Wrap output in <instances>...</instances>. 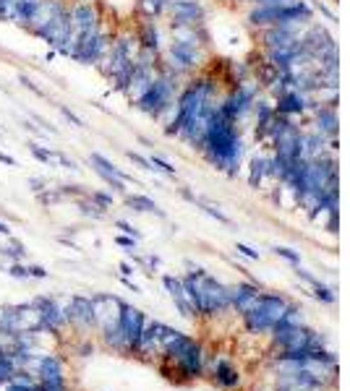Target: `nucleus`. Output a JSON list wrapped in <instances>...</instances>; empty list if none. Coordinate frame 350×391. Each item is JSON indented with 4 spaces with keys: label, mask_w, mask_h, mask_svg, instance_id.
Returning <instances> with one entry per match:
<instances>
[{
    "label": "nucleus",
    "mask_w": 350,
    "mask_h": 391,
    "mask_svg": "<svg viewBox=\"0 0 350 391\" xmlns=\"http://www.w3.org/2000/svg\"><path fill=\"white\" fill-rule=\"evenodd\" d=\"M37 381L40 383H58L66 381V366L55 355H40L37 363Z\"/></svg>",
    "instance_id": "nucleus-19"
},
{
    "label": "nucleus",
    "mask_w": 350,
    "mask_h": 391,
    "mask_svg": "<svg viewBox=\"0 0 350 391\" xmlns=\"http://www.w3.org/2000/svg\"><path fill=\"white\" fill-rule=\"evenodd\" d=\"M40 3H42V0H13V8H11V24L26 29L29 21H32V16H35V11L40 8Z\"/></svg>",
    "instance_id": "nucleus-20"
},
{
    "label": "nucleus",
    "mask_w": 350,
    "mask_h": 391,
    "mask_svg": "<svg viewBox=\"0 0 350 391\" xmlns=\"http://www.w3.org/2000/svg\"><path fill=\"white\" fill-rule=\"evenodd\" d=\"M40 311V323H42V332L47 334H58L69 318H66V306L60 303V300L50 298V295H40V298L32 300Z\"/></svg>",
    "instance_id": "nucleus-10"
},
{
    "label": "nucleus",
    "mask_w": 350,
    "mask_h": 391,
    "mask_svg": "<svg viewBox=\"0 0 350 391\" xmlns=\"http://www.w3.org/2000/svg\"><path fill=\"white\" fill-rule=\"evenodd\" d=\"M311 289H314V298L322 300V303H327V306H332L334 300H337V295H334L332 289L327 287V284H322V282L316 279L314 284H311Z\"/></svg>",
    "instance_id": "nucleus-29"
},
{
    "label": "nucleus",
    "mask_w": 350,
    "mask_h": 391,
    "mask_svg": "<svg viewBox=\"0 0 350 391\" xmlns=\"http://www.w3.org/2000/svg\"><path fill=\"white\" fill-rule=\"evenodd\" d=\"M126 206L134 209V212H141V214H157V217H165V212L160 206L154 204L149 196L144 193H129L126 196Z\"/></svg>",
    "instance_id": "nucleus-23"
},
{
    "label": "nucleus",
    "mask_w": 350,
    "mask_h": 391,
    "mask_svg": "<svg viewBox=\"0 0 350 391\" xmlns=\"http://www.w3.org/2000/svg\"><path fill=\"white\" fill-rule=\"evenodd\" d=\"M13 373H16L13 360H11L8 352H3V355H0V386H3V383H8L11 378H13Z\"/></svg>",
    "instance_id": "nucleus-28"
},
{
    "label": "nucleus",
    "mask_w": 350,
    "mask_h": 391,
    "mask_svg": "<svg viewBox=\"0 0 350 391\" xmlns=\"http://www.w3.org/2000/svg\"><path fill=\"white\" fill-rule=\"evenodd\" d=\"M8 274L13 277V279H29V266H24L21 261L8 264Z\"/></svg>",
    "instance_id": "nucleus-37"
},
{
    "label": "nucleus",
    "mask_w": 350,
    "mask_h": 391,
    "mask_svg": "<svg viewBox=\"0 0 350 391\" xmlns=\"http://www.w3.org/2000/svg\"><path fill=\"white\" fill-rule=\"evenodd\" d=\"M274 253L280 255V258H285V261H291V264L301 266V253H296L293 248H274Z\"/></svg>",
    "instance_id": "nucleus-38"
},
{
    "label": "nucleus",
    "mask_w": 350,
    "mask_h": 391,
    "mask_svg": "<svg viewBox=\"0 0 350 391\" xmlns=\"http://www.w3.org/2000/svg\"><path fill=\"white\" fill-rule=\"evenodd\" d=\"M86 196H89V198H92V201L100 206V209H105V212H107V209L112 206V196L105 193V191H86Z\"/></svg>",
    "instance_id": "nucleus-34"
},
{
    "label": "nucleus",
    "mask_w": 350,
    "mask_h": 391,
    "mask_svg": "<svg viewBox=\"0 0 350 391\" xmlns=\"http://www.w3.org/2000/svg\"><path fill=\"white\" fill-rule=\"evenodd\" d=\"M21 126H24V131H29V133H32V136H40V138H42V128H40V126H35V123H32V120H21Z\"/></svg>",
    "instance_id": "nucleus-45"
},
{
    "label": "nucleus",
    "mask_w": 350,
    "mask_h": 391,
    "mask_svg": "<svg viewBox=\"0 0 350 391\" xmlns=\"http://www.w3.org/2000/svg\"><path fill=\"white\" fill-rule=\"evenodd\" d=\"M288 300L280 298V295H272V292H262L257 300V306L251 308L248 313H243V321H246L248 332L262 334V332H272V326L282 321V315L288 311Z\"/></svg>",
    "instance_id": "nucleus-4"
},
{
    "label": "nucleus",
    "mask_w": 350,
    "mask_h": 391,
    "mask_svg": "<svg viewBox=\"0 0 350 391\" xmlns=\"http://www.w3.org/2000/svg\"><path fill=\"white\" fill-rule=\"evenodd\" d=\"M311 107V97L298 89H288L282 92L280 97H274V110L285 115V118H293V115H303V112Z\"/></svg>",
    "instance_id": "nucleus-14"
},
{
    "label": "nucleus",
    "mask_w": 350,
    "mask_h": 391,
    "mask_svg": "<svg viewBox=\"0 0 350 391\" xmlns=\"http://www.w3.org/2000/svg\"><path fill=\"white\" fill-rule=\"evenodd\" d=\"M35 196H37V201H40L42 206H55L58 201H63L55 188H42V191H40V193H35Z\"/></svg>",
    "instance_id": "nucleus-33"
},
{
    "label": "nucleus",
    "mask_w": 350,
    "mask_h": 391,
    "mask_svg": "<svg viewBox=\"0 0 350 391\" xmlns=\"http://www.w3.org/2000/svg\"><path fill=\"white\" fill-rule=\"evenodd\" d=\"M118 326H120V332H123V339H126L129 352H136L139 342H141V332H144V326H146V315L141 313L136 306L123 303V306H120V315H118Z\"/></svg>",
    "instance_id": "nucleus-9"
},
{
    "label": "nucleus",
    "mask_w": 350,
    "mask_h": 391,
    "mask_svg": "<svg viewBox=\"0 0 350 391\" xmlns=\"http://www.w3.org/2000/svg\"><path fill=\"white\" fill-rule=\"evenodd\" d=\"M134 35H136V40H139V47L163 52V32H160V26H157V18L141 16V21H139L136 29H134Z\"/></svg>",
    "instance_id": "nucleus-18"
},
{
    "label": "nucleus",
    "mask_w": 350,
    "mask_h": 391,
    "mask_svg": "<svg viewBox=\"0 0 350 391\" xmlns=\"http://www.w3.org/2000/svg\"><path fill=\"white\" fill-rule=\"evenodd\" d=\"M29 152H32V157H35L37 162H42V164H50L52 162V149L50 146H45V144H40V141H35V138H32V141H29Z\"/></svg>",
    "instance_id": "nucleus-27"
},
{
    "label": "nucleus",
    "mask_w": 350,
    "mask_h": 391,
    "mask_svg": "<svg viewBox=\"0 0 350 391\" xmlns=\"http://www.w3.org/2000/svg\"><path fill=\"white\" fill-rule=\"evenodd\" d=\"M0 235H3V238H11V235H13V232H11V227L6 224V222H0Z\"/></svg>",
    "instance_id": "nucleus-49"
},
{
    "label": "nucleus",
    "mask_w": 350,
    "mask_h": 391,
    "mask_svg": "<svg viewBox=\"0 0 350 391\" xmlns=\"http://www.w3.org/2000/svg\"><path fill=\"white\" fill-rule=\"evenodd\" d=\"M257 97H259V84H254V81H240V84L233 86L231 94H225L220 100V112L228 120H233V123H240L251 112Z\"/></svg>",
    "instance_id": "nucleus-6"
},
{
    "label": "nucleus",
    "mask_w": 350,
    "mask_h": 391,
    "mask_svg": "<svg viewBox=\"0 0 350 391\" xmlns=\"http://www.w3.org/2000/svg\"><path fill=\"white\" fill-rule=\"evenodd\" d=\"M0 162H3V164H8V167H16L18 164L16 157H11V154H6V152H0Z\"/></svg>",
    "instance_id": "nucleus-47"
},
{
    "label": "nucleus",
    "mask_w": 350,
    "mask_h": 391,
    "mask_svg": "<svg viewBox=\"0 0 350 391\" xmlns=\"http://www.w3.org/2000/svg\"><path fill=\"white\" fill-rule=\"evenodd\" d=\"M66 318H69L71 326L76 329H92L97 326V318H94V306H92V298L86 295H74L66 306Z\"/></svg>",
    "instance_id": "nucleus-13"
},
{
    "label": "nucleus",
    "mask_w": 350,
    "mask_h": 391,
    "mask_svg": "<svg viewBox=\"0 0 350 391\" xmlns=\"http://www.w3.org/2000/svg\"><path fill=\"white\" fill-rule=\"evenodd\" d=\"M112 35H115V32L103 24L100 29H94V32L81 37V40L74 44V50H71L69 58L74 60V63H78V66H97V63L105 58L107 47H110Z\"/></svg>",
    "instance_id": "nucleus-5"
},
{
    "label": "nucleus",
    "mask_w": 350,
    "mask_h": 391,
    "mask_svg": "<svg viewBox=\"0 0 350 391\" xmlns=\"http://www.w3.org/2000/svg\"><path fill=\"white\" fill-rule=\"evenodd\" d=\"M149 162H152V170L154 172H163V175H168V178H175V167H173L168 160H163L160 154H152V157H149Z\"/></svg>",
    "instance_id": "nucleus-30"
},
{
    "label": "nucleus",
    "mask_w": 350,
    "mask_h": 391,
    "mask_svg": "<svg viewBox=\"0 0 350 391\" xmlns=\"http://www.w3.org/2000/svg\"><path fill=\"white\" fill-rule=\"evenodd\" d=\"M228 295H231V308H235V311L243 315L257 306L262 289H259L257 284H248V282H243V284H231V287H228Z\"/></svg>",
    "instance_id": "nucleus-17"
},
{
    "label": "nucleus",
    "mask_w": 350,
    "mask_h": 391,
    "mask_svg": "<svg viewBox=\"0 0 350 391\" xmlns=\"http://www.w3.org/2000/svg\"><path fill=\"white\" fill-rule=\"evenodd\" d=\"M0 334L3 337H16L18 329V306H0Z\"/></svg>",
    "instance_id": "nucleus-22"
},
{
    "label": "nucleus",
    "mask_w": 350,
    "mask_h": 391,
    "mask_svg": "<svg viewBox=\"0 0 350 391\" xmlns=\"http://www.w3.org/2000/svg\"><path fill=\"white\" fill-rule=\"evenodd\" d=\"M264 178H272V172H269V157H254L248 183H251V188H259L264 183Z\"/></svg>",
    "instance_id": "nucleus-24"
},
{
    "label": "nucleus",
    "mask_w": 350,
    "mask_h": 391,
    "mask_svg": "<svg viewBox=\"0 0 350 391\" xmlns=\"http://www.w3.org/2000/svg\"><path fill=\"white\" fill-rule=\"evenodd\" d=\"M194 204H197V206H202V209H204V212L209 214V217H214V219H217V222H222V224H233V222H231V217H225V214H222L220 209H217V206H214V204H209V201H202V198H199V196H197V201H194Z\"/></svg>",
    "instance_id": "nucleus-31"
},
{
    "label": "nucleus",
    "mask_w": 350,
    "mask_h": 391,
    "mask_svg": "<svg viewBox=\"0 0 350 391\" xmlns=\"http://www.w3.org/2000/svg\"><path fill=\"white\" fill-rule=\"evenodd\" d=\"M115 227H118L120 232H123V235H129V238H141V235H139V230L136 227H134V224H129V222H123V219H118L115 222Z\"/></svg>",
    "instance_id": "nucleus-42"
},
{
    "label": "nucleus",
    "mask_w": 350,
    "mask_h": 391,
    "mask_svg": "<svg viewBox=\"0 0 350 391\" xmlns=\"http://www.w3.org/2000/svg\"><path fill=\"white\" fill-rule=\"evenodd\" d=\"M212 375H214V381L220 383V386H225V389H233V386H238V381H240L238 371H235L225 357H217L212 363Z\"/></svg>",
    "instance_id": "nucleus-21"
},
{
    "label": "nucleus",
    "mask_w": 350,
    "mask_h": 391,
    "mask_svg": "<svg viewBox=\"0 0 350 391\" xmlns=\"http://www.w3.org/2000/svg\"><path fill=\"white\" fill-rule=\"evenodd\" d=\"M52 162H58L60 167H66V170H78L76 162L71 160L69 154H63V152H52Z\"/></svg>",
    "instance_id": "nucleus-36"
},
{
    "label": "nucleus",
    "mask_w": 350,
    "mask_h": 391,
    "mask_svg": "<svg viewBox=\"0 0 350 391\" xmlns=\"http://www.w3.org/2000/svg\"><path fill=\"white\" fill-rule=\"evenodd\" d=\"M58 110H60V115H63V118L69 120V123H71V126H74V128H84V126H86L84 120L78 118V115H76V112H74V110H71V107H66V104H60Z\"/></svg>",
    "instance_id": "nucleus-35"
},
{
    "label": "nucleus",
    "mask_w": 350,
    "mask_h": 391,
    "mask_svg": "<svg viewBox=\"0 0 350 391\" xmlns=\"http://www.w3.org/2000/svg\"><path fill=\"white\" fill-rule=\"evenodd\" d=\"M55 191H58L60 198H81V196H86L84 186H71V183H63V186H58Z\"/></svg>",
    "instance_id": "nucleus-32"
},
{
    "label": "nucleus",
    "mask_w": 350,
    "mask_h": 391,
    "mask_svg": "<svg viewBox=\"0 0 350 391\" xmlns=\"http://www.w3.org/2000/svg\"><path fill=\"white\" fill-rule=\"evenodd\" d=\"M115 243H118L120 248H126L129 253H134V251H136V243H139V240H136V238H129V235H123V232H120L118 238H115Z\"/></svg>",
    "instance_id": "nucleus-41"
},
{
    "label": "nucleus",
    "mask_w": 350,
    "mask_h": 391,
    "mask_svg": "<svg viewBox=\"0 0 350 391\" xmlns=\"http://www.w3.org/2000/svg\"><path fill=\"white\" fill-rule=\"evenodd\" d=\"M272 334H274V344L280 349H311L325 344V337L316 334L314 329H308L306 323H298V326L277 323V326H272Z\"/></svg>",
    "instance_id": "nucleus-7"
},
{
    "label": "nucleus",
    "mask_w": 350,
    "mask_h": 391,
    "mask_svg": "<svg viewBox=\"0 0 350 391\" xmlns=\"http://www.w3.org/2000/svg\"><path fill=\"white\" fill-rule=\"evenodd\" d=\"M89 164H92V170L97 172L115 193H126V183H131V175H126V172L120 170V167H115L107 157H103V154H97V152L89 154Z\"/></svg>",
    "instance_id": "nucleus-11"
},
{
    "label": "nucleus",
    "mask_w": 350,
    "mask_h": 391,
    "mask_svg": "<svg viewBox=\"0 0 350 391\" xmlns=\"http://www.w3.org/2000/svg\"><path fill=\"white\" fill-rule=\"evenodd\" d=\"M240 255H246V258H251V261H259V251H254V248L243 246V243H238V248H235Z\"/></svg>",
    "instance_id": "nucleus-44"
},
{
    "label": "nucleus",
    "mask_w": 350,
    "mask_h": 391,
    "mask_svg": "<svg viewBox=\"0 0 350 391\" xmlns=\"http://www.w3.org/2000/svg\"><path fill=\"white\" fill-rule=\"evenodd\" d=\"M298 37H301V32H296V29H285V26H267V29H262V44H264V52L296 47V44H298Z\"/></svg>",
    "instance_id": "nucleus-15"
},
{
    "label": "nucleus",
    "mask_w": 350,
    "mask_h": 391,
    "mask_svg": "<svg viewBox=\"0 0 350 391\" xmlns=\"http://www.w3.org/2000/svg\"><path fill=\"white\" fill-rule=\"evenodd\" d=\"M18 84L24 86L26 92H32V94H37L40 100H45V92H42V89H40V86H37L35 81H32V78H29V76H24V73H21V76H18Z\"/></svg>",
    "instance_id": "nucleus-39"
},
{
    "label": "nucleus",
    "mask_w": 350,
    "mask_h": 391,
    "mask_svg": "<svg viewBox=\"0 0 350 391\" xmlns=\"http://www.w3.org/2000/svg\"><path fill=\"white\" fill-rule=\"evenodd\" d=\"M76 206L78 212L84 214V217H89V219H105V209H100V206L94 204L89 196H81V198H76Z\"/></svg>",
    "instance_id": "nucleus-26"
},
{
    "label": "nucleus",
    "mask_w": 350,
    "mask_h": 391,
    "mask_svg": "<svg viewBox=\"0 0 350 391\" xmlns=\"http://www.w3.org/2000/svg\"><path fill=\"white\" fill-rule=\"evenodd\" d=\"M120 272H123V277H131V274H134V269H131L129 264H120Z\"/></svg>",
    "instance_id": "nucleus-50"
},
{
    "label": "nucleus",
    "mask_w": 350,
    "mask_h": 391,
    "mask_svg": "<svg viewBox=\"0 0 350 391\" xmlns=\"http://www.w3.org/2000/svg\"><path fill=\"white\" fill-rule=\"evenodd\" d=\"M327 383L322 371H296V373H280L277 389L280 391H308L322 389Z\"/></svg>",
    "instance_id": "nucleus-12"
},
{
    "label": "nucleus",
    "mask_w": 350,
    "mask_h": 391,
    "mask_svg": "<svg viewBox=\"0 0 350 391\" xmlns=\"http://www.w3.org/2000/svg\"><path fill=\"white\" fill-rule=\"evenodd\" d=\"M202 157L217 170L228 172V175H238L240 160H243V141L238 133V123L225 118L220 107L209 123L206 138L202 144Z\"/></svg>",
    "instance_id": "nucleus-1"
},
{
    "label": "nucleus",
    "mask_w": 350,
    "mask_h": 391,
    "mask_svg": "<svg viewBox=\"0 0 350 391\" xmlns=\"http://www.w3.org/2000/svg\"><path fill=\"white\" fill-rule=\"evenodd\" d=\"M183 78L178 76V73H173L170 68H160V73L154 76V81L149 84V89H146L141 97H139L136 102H134V107H136L139 112H144V115H149V118H160L168 107H173L175 104V100H178L180 89H183V84H180Z\"/></svg>",
    "instance_id": "nucleus-3"
},
{
    "label": "nucleus",
    "mask_w": 350,
    "mask_h": 391,
    "mask_svg": "<svg viewBox=\"0 0 350 391\" xmlns=\"http://www.w3.org/2000/svg\"><path fill=\"white\" fill-rule=\"evenodd\" d=\"M47 277H50V274H47L45 266H37V264L29 266V279H47Z\"/></svg>",
    "instance_id": "nucleus-43"
},
{
    "label": "nucleus",
    "mask_w": 350,
    "mask_h": 391,
    "mask_svg": "<svg viewBox=\"0 0 350 391\" xmlns=\"http://www.w3.org/2000/svg\"><path fill=\"white\" fill-rule=\"evenodd\" d=\"M168 6H170V0H136L139 16H144V18H160V16H165Z\"/></svg>",
    "instance_id": "nucleus-25"
},
{
    "label": "nucleus",
    "mask_w": 350,
    "mask_h": 391,
    "mask_svg": "<svg viewBox=\"0 0 350 391\" xmlns=\"http://www.w3.org/2000/svg\"><path fill=\"white\" fill-rule=\"evenodd\" d=\"M308 391H322V389H308Z\"/></svg>",
    "instance_id": "nucleus-51"
},
{
    "label": "nucleus",
    "mask_w": 350,
    "mask_h": 391,
    "mask_svg": "<svg viewBox=\"0 0 350 391\" xmlns=\"http://www.w3.org/2000/svg\"><path fill=\"white\" fill-rule=\"evenodd\" d=\"M165 16L170 18V26H204L206 8L202 0H173Z\"/></svg>",
    "instance_id": "nucleus-8"
},
{
    "label": "nucleus",
    "mask_w": 350,
    "mask_h": 391,
    "mask_svg": "<svg viewBox=\"0 0 350 391\" xmlns=\"http://www.w3.org/2000/svg\"><path fill=\"white\" fill-rule=\"evenodd\" d=\"M126 157H129V160L134 162V164H139L141 170L152 172V162L146 160V157H141V154H139V152H126Z\"/></svg>",
    "instance_id": "nucleus-40"
},
{
    "label": "nucleus",
    "mask_w": 350,
    "mask_h": 391,
    "mask_svg": "<svg viewBox=\"0 0 350 391\" xmlns=\"http://www.w3.org/2000/svg\"><path fill=\"white\" fill-rule=\"evenodd\" d=\"M29 186H32V191H35V193H40V191H42V188H45V180H40V178H29Z\"/></svg>",
    "instance_id": "nucleus-48"
},
{
    "label": "nucleus",
    "mask_w": 350,
    "mask_h": 391,
    "mask_svg": "<svg viewBox=\"0 0 350 391\" xmlns=\"http://www.w3.org/2000/svg\"><path fill=\"white\" fill-rule=\"evenodd\" d=\"M191 272L183 277L186 292L191 298L194 311L202 315H217L222 311L231 308V295H228V284H222L220 279H214L212 274H206L204 269H199L194 264H186Z\"/></svg>",
    "instance_id": "nucleus-2"
},
{
    "label": "nucleus",
    "mask_w": 350,
    "mask_h": 391,
    "mask_svg": "<svg viewBox=\"0 0 350 391\" xmlns=\"http://www.w3.org/2000/svg\"><path fill=\"white\" fill-rule=\"evenodd\" d=\"M163 284H165V289H168V295L173 298V303H175V308L180 311V315H186V318H194V315H197V311H194V306H191V298H188V292H186L183 277H173V274H165Z\"/></svg>",
    "instance_id": "nucleus-16"
},
{
    "label": "nucleus",
    "mask_w": 350,
    "mask_h": 391,
    "mask_svg": "<svg viewBox=\"0 0 350 391\" xmlns=\"http://www.w3.org/2000/svg\"><path fill=\"white\" fill-rule=\"evenodd\" d=\"M291 0H254V6H269V8H277V6H285Z\"/></svg>",
    "instance_id": "nucleus-46"
},
{
    "label": "nucleus",
    "mask_w": 350,
    "mask_h": 391,
    "mask_svg": "<svg viewBox=\"0 0 350 391\" xmlns=\"http://www.w3.org/2000/svg\"><path fill=\"white\" fill-rule=\"evenodd\" d=\"M0 136H3V128H0Z\"/></svg>",
    "instance_id": "nucleus-52"
}]
</instances>
